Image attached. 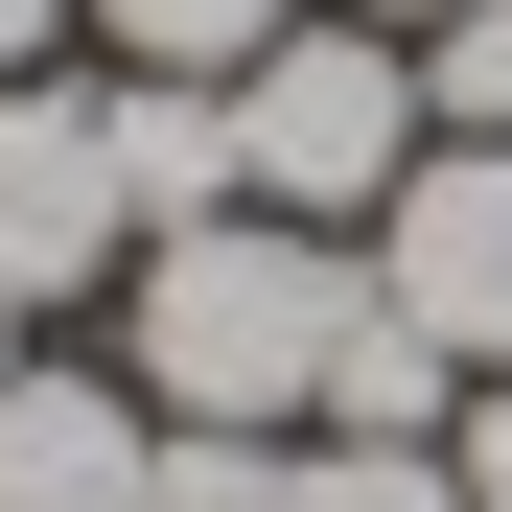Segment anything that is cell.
<instances>
[{"label": "cell", "mask_w": 512, "mask_h": 512, "mask_svg": "<svg viewBox=\"0 0 512 512\" xmlns=\"http://www.w3.org/2000/svg\"><path fill=\"white\" fill-rule=\"evenodd\" d=\"M350 256H326L303 210H210V233H140V396L163 419H303L326 396V350H350Z\"/></svg>", "instance_id": "cell-1"}, {"label": "cell", "mask_w": 512, "mask_h": 512, "mask_svg": "<svg viewBox=\"0 0 512 512\" xmlns=\"http://www.w3.org/2000/svg\"><path fill=\"white\" fill-rule=\"evenodd\" d=\"M233 163H256V210H396V163H419V47L396 24H280L233 70Z\"/></svg>", "instance_id": "cell-2"}, {"label": "cell", "mask_w": 512, "mask_h": 512, "mask_svg": "<svg viewBox=\"0 0 512 512\" xmlns=\"http://www.w3.org/2000/svg\"><path fill=\"white\" fill-rule=\"evenodd\" d=\"M94 256H140L117 94H47V70H0V303H70Z\"/></svg>", "instance_id": "cell-3"}, {"label": "cell", "mask_w": 512, "mask_h": 512, "mask_svg": "<svg viewBox=\"0 0 512 512\" xmlns=\"http://www.w3.org/2000/svg\"><path fill=\"white\" fill-rule=\"evenodd\" d=\"M373 280L443 326L466 373H512V140H419L396 210H373Z\"/></svg>", "instance_id": "cell-4"}, {"label": "cell", "mask_w": 512, "mask_h": 512, "mask_svg": "<svg viewBox=\"0 0 512 512\" xmlns=\"http://www.w3.org/2000/svg\"><path fill=\"white\" fill-rule=\"evenodd\" d=\"M0 512H163V419L24 350L0 373Z\"/></svg>", "instance_id": "cell-5"}, {"label": "cell", "mask_w": 512, "mask_h": 512, "mask_svg": "<svg viewBox=\"0 0 512 512\" xmlns=\"http://www.w3.org/2000/svg\"><path fill=\"white\" fill-rule=\"evenodd\" d=\"M117 187H140V233L256 210V163H233V94H210V70H140V94H117Z\"/></svg>", "instance_id": "cell-6"}, {"label": "cell", "mask_w": 512, "mask_h": 512, "mask_svg": "<svg viewBox=\"0 0 512 512\" xmlns=\"http://www.w3.org/2000/svg\"><path fill=\"white\" fill-rule=\"evenodd\" d=\"M326 419H350V443H443V419H466V350L373 280V303H350V350H326Z\"/></svg>", "instance_id": "cell-7"}, {"label": "cell", "mask_w": 512, "mask_h": 512, "mask_svg": "<svg viewBox=\"0 0 512 512\" xmlns=\"http://www.w3.org/2000/svg\"><path fill=\"white\" fill-rule=\"evenodd\" d=\"M94 24H117L140 70H210V94H233V70L280 47V24H303V0H94Z\"/></svg>", "instance_id": "cell-8"}, {"label": "cell", "mask_w": 512, "mask_h": 512, "mask_svg": "<svg viewBox=\"0 0 512 512\" xmlns=\"http://www.w3.org/2000/svg\"><path fill=\"white\" fill-rule=\"evenodd\" d=\"M419 117H443V140H512V0H443V24H419Z\"/></svg>", "instance_id": "cell-9"}, {"label": "cell", "mask_w": 512, "mask_h": 512, "mask_svg": "<svg viewBox=\"0 0 512 512\" xmlns=\"http://www.w3.org/2000/svg\"><path fill=\"white\" fill-rule=\"evenodd\" d=\"M280 512H466V466H443V443H303Z\"/></svg>", "instance_id": "cell-10"}, {"label": "cell", "mask_w": 512, "mask_h": 512, "mask_svg": "<svg viewBox=\"0 0 512 512\" xmlns=\"http://www.w3.org/2000/svg\"><path fill=\"white\" fill-rule=\"evenodd\" d=\"M163 512H280V443H233V419H163Z\"/></svg>", "instance_id": "cell-11"}, {"label": "cell", "mask_w": 512, "mask_h": 512, "mask_svg": "<svg viewBox=\"0 0 512 512\" xmlns=\"http://www.w3.org/2000/svg\"><path fill=\"white\" fill-rule=\"evenodd\" d=\"M443 466H466V512H512V373H466V419H443Z\"/></svg>", "instance_id": "cell-12"}, {"label": "cell", "mask_w": 512, "mask_h": 512, "mask_svg": "<svg viewBox=\"0 0 512 512\" xmlns=\"http://www.w3.org/2000/svg\"><path fill=\"white\" fill-rule=\"evenodd\" d=\"M47 24H70V0H0V70H47Z\"/></svg>", "instance_id": "cell-13"}, {"label": "cell", "mask_w": 512, "mask_h": 512, "mask_svg": "<svg viewBox=\"0 0 512 512\" xmlns=\"http://www.w3.org/2000/svg\"><path fill=\"white\" fill-rule=\"evenodd\" d=\"M350 24H396V47H419V24H443V0H350Z\"/></svg>", "instance_id": "cell-14"}, {"label": "cell", "mask_w": 512, "mask_h": 512, "mask_svg": "<svg viewBox=\"0 0 512 512\" xmlns=\"http://www.w3.org/2000/svg\"><path fill=\"white\" fill-rule=\"evenodd\" d=\"M0 373H24V303H0Z\"/></svg>", "instance_id": "cell-15"}]
</instances>
